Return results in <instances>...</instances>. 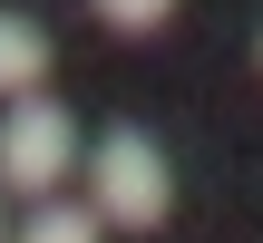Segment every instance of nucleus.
<instances>
[{
	"label": "nucleus",
	"instance_id": "nucleus-1",
	"mask_svg": "<svg viewBox=\"0 0 263 243\" xmlns=\"http://www.w3.org/2000/svg\"><path fill=\"white\" fill-rule=\"evenodd\" d=\"M88 205H98L107 224H127V234H156V224H166L176 185H166V156H156L146 127H107V136H98V156H88Z\"/></svg>",
	"mask_w": 263,
	"mask_h": 243
},
{
	"label": "nucleus",
	"instance_id": "nucleus-2",
	"mask_svg": "<svg viewBox=\"0 0 263 243\" xmlns=\"http://www.w3.org/2000/svg\"><path fill=\"white\" fill-rule=\"evenodd\" d=\"M68 166H78V117L59 97H10V117H0V185L10 195H49Z\"/></svg>",
	"mask_w": 263,
	"mask_h": 243
},
{
	"label": "nucleus",
	"instance_id": "nucleus-3",
	"mask_svg": "<svg viewBox=\"0 0 263 243\" xmlns=\"http://www.w3.org/2000/svg\"><path fill=\"white\" fill-rule=\"evenodd\" d=\"M39 78H49V29L0 10V97H39Z\"/></svg>",
	"mask_w": 263,
	"mask_h": 243
},
{
	"label": "nucleus",
	"instance_id": "nucleus-4",
	"mask_svg": "<svg viewBox=\"0 0 263 243\" xmlns=\"http://www.w3.org/2000/svg\"><path fill=\"white\" fill-rule=\"evenodd\" d=\"M98 224H107L98 205H39L29 234H10V243H98Z\"/></svg>",
	"mask_w": 263,
	"mask_h": 243
},
{
	"label": "nucleus",
	"instance_id": "nucleus-5",
	"mask_svg": "<svg viewBox=\"0 0 263 243\" xmlns=\"http://www.w3.org/2000/svg\"><path fill=\"white\" fill-rule=\"evenodd\" d=\"M88 10H98V19H107L117 39H146V29H156V19H166L176 0H88Z\"/></svg>",
	"mask_w": 263,
	"mask_h": 243
},
{
	"label": "nucleus",
	"instance_id": "nucleus-6",
	"mask_svg": "<svg viewBox=\"0 0 263 243\" xmlns=\"http://www.w3.org/2000/svg\"><path fill=\"white\" fill-rule=\"evenodd\" d=\"M254 68H263V39H254Z\"/></svg>",
	"mask_w": 263,
	"mask_h": 243
},
{
	"label": "nucleus",
	"instance_id": "nucleus-7",
	"mask_svg": "<svg viewBox=\"0 0 263 243\" xmlns=\"http://www.w3.org/2000/svg\"><path fill=\"white\" fill-rule=\"evenodd\" d=\"M0 243H10V234H0Z\"/></svg>",
	"mask_w": 263,
	"mask_h": 243
}]
</instances>
